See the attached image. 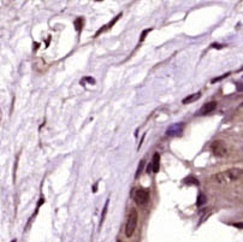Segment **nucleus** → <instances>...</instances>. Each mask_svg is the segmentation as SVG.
Instances as JSON below:
<instances>
[{"mask_svg": "<svg viewBox=\"0 0 243 242\" xmlns=\"http://www.w3.org/2000/svg\"><path fill=\"white\" fill-rule=\"evenodd\" d=\"M150 30H152V29H146V30L142 33V35H141V41H143V40H145V38H146V34H147V33H149Z\"/></svg>", "mask_w": 243, "mask_h": 242, "instance_id": "f3484780", "label": "nucleus"}, {"mask_svg": "<svg viewBox=\"0 0 243 242\" xmlns=\"http://www.w3.org/2000/svg\"><path fill=\"white\" fill-rule=\"evenodd\" d=\"M211 151H212V153L215 155V157H224L225 154H226V152H228V149H226V146L225 144L222 141V140H217V141H214V142H212V145H211Z\"/></svg>", "mask_w": 243, "mask_h": 242, "instance_id": "20e7f679", "label": "nucleus"}, {"mask_svg": "<svg viewBox=\"0 0 243 242\" xmlns=\"http://www.w3.org/2000/svg\"><path fill=\"white\" fill-rule=\"evenodd\" d=\"M241 177H243V170L238 167H234V169H229L226 171H223L212 176V180H214V182H218V183H224V182L240 180Z\"/></svg>", "mask_w": 243, "mask_h": 242, "instance_id": "f257e3e1", "label": "nucleus"}, {"mask_svg": "<svg viewBox=\"0 0 243 242\" xmlns=\"http://www.w3.org/2000/svg\"><path fill=\"white\" fill-rule=\"evenodd\" d=\"M236 228H240V229H243V223H235L234 224Z\"/></svg>", "mask_w": 243, "mask_h": 242, "instance_id": "a211bd4d", "label": "nucleus"}, {"mask_svg": "<svg viewBox=\"0 0 243 242\" xmlns=\"http://www.w3.org/2000/svg\"><path fill=\"white\" fill-rule=\"evenodd\" d=\"M133 199L139 206H145L149 200V192L147 189H136L133 193Z\"/></svg>", "mask_w": 243, "mask_h": 242, "instance_id": "7ed1b4c3", "label": "nucleus"}, {"mask_svg": "<svg viewBox=\"0 0 243 242\" xmlns=\"http://www.w3.org/2000/svg\"><path fill=\"white\" fill-rule=\"evenodd\" d=\"M183 129H184V123L181 122V123H175V124L170 125L165 133L167 136H176V135H181Z\"/></svg>", "mask_w": 243, "mask_h": 242, "instance_id": "39448f33", "label": "nucleus"}, {"mask_svg": "<svg viewBox=\"0 0 243 242\" xmlns=\"http://www.w3.org/2000/svg\"><path fill=\"white\" fill-rule=\"evenodd\" d=\"M143 165H145V160L142 159L141 161H140V165H139V167H137V171H136V175H135V177L137 178L139 176H140V174L142 172V169H143Z\"/></svg>", "mask_w": 243, "mask_h": 242, "instance_id": "f8f14e48", "label": "nucleus"}, {"mask_svg": "<svg viewBox=\"0 0 243 242\" xmlns=\"http://www.w3.org/2000/svg\"><path fill=\"white\" fill-rule=\"evenodd\" d=\"M206 201H207L206 195H203L202 193H200L199 194V196H197V200H196V206H197V207H201L202 205L206 204Z\"/></svg>", "mask_w": 243, "mask_h": 242, "instance_id": "1a4fd4ad", "label": "nucleus"}, {"mask_svg": "<svg viewBox=\"0 0 243 242\" xmlns=\"http://www.w3.org/2000/svg\"><path fill=\"white\" fill-rule=\"evenodd\" d=\"M230 75V72H226V74H224L223 76H220V77H217V78H213L212 80V83H214V82H218V81H220V80H223V78H225V77H228Z\"/></svg>", "mask_w": 243, "mask_h": 242, "instance_id": "4468645a", "label": "nucleus"}, {"mask_svg": "<svg viewBox=\"0 0 243 242\" xmlns=\"http://www.w3.org/2000/svg\"><path fill=\"white\" fill-rule=\"evenodd\" d=\"M137 219H139V214L135 208H131L126 219V224H125V235L126 237H131L135 233L136 225H137Z\"/></svg>", "mask_w": 243, "mask_h": 242, "instance_id": "f03ea898", "label": "nucleus"}, {"mask_svg": "<svg viewBox=\"0 0 243 242\" xmlns=\"http://www.w3.org/2000/svg\"><path fill=\"white\" fill-rule=\"evenodd\" d=\"M217 108V102L215 101H209V102H207V104H205L200 110H199V112H197V114H200V116H203V114H207V113H211V112H213L214 110Z\"/></svg>", "mask_w": 243, "mask_h": 242, "instance_id": "423d86ee", "label": "nucleus"}, {"mask_svg": "<svg viewBox=\"0 0 243 242\" xmlns=\"http://www.w3.org/2000/svg\"><path fill=\"white\" fill-rule=\"evenodd\" d=\"M108 201H110V199L105 202V206H103V208H102V213H101V222H100V224H102V222H103V219H105V217H106V213H107V207H108Z\"/></svg>", "mask_w": 243, "mask_h": 242, "instance_id": "9b49d317", "label": "nucleus"}, {"mask_svg": "<svg viewBox=\"0 0 243 242\" xmlns=\"http://www.w3.org/2000/svg\"><path fill=\"white\" fill-rule=\"evenodd\" d=\"M201 98V93L200 92H197V93H194V94H190L189 97L184 98L183 100H182V104H190V102H194V101H196L197 99H200Z\"/></svg>", "mask_w": 243, "mask_h": 242, "instance_id": "6e6552de", "label": "nucleus"}, {"mask_svg": "<svg viewBox=\"0 0 243 242\" xmlns=\"http://www.w3.org/2000/svg\"><path fill=\"white\" fill-rule=\"evenodd\" d=\"M11 242H17V241H16V240H13V241H11Z\"/></svg>", "mask_w": 243, "mask_h": 242, "instance_id": "6ab92c4d", "label": "nucleus"}, {"mask_svg": "<svg viewBox=\"0 0 243 242\" xmlns=\"http://www.w3.org/2000/svg\"><path fill=\"white\" fill-rule=\"evenodd\" d=\"M236 89H237L238 92H243V83L237 82V83H236Z\"/></svg>", "mask_w": 243, "mask_h": 242, "instance_id": "dca6fc26", "label": "nucleus"}, {"mask_svg": "<svg viewBox=\"0 0 243 242\" xmlns=\"http://www.w3.org/2000/svg\"><path fill=\"white\" fill-rule=\"evenodd\" d=\"M80 23L82 24V19L81 18H77L75 21V25H76V30H81L82 29V25H80Z\"/></svg>", "mask_w": 243, "mask_h": 242, "instance_id": "ddd939ff", "label": "nucleus"}, {"mask_svg": "<svg viewBox=\"0 0 243 242\" xmlns=\"http://www.w3.org/2000/svg\"><path fill=\"white\" fill-rule=\"evenodd\" d=\"M211 47H212V48L220 49V48H223V47H224V45H220V44H212V45H211Z\"/></svg>", "mask_w": 243, "mask_h": 242, "instance_id": "2eb2a0df", "label": "nucleus"}, {"mask_svg": "<svg viewBox=\"0 0 243 242\" xmlns=\"http://www.w3.org/2000/svg\"><path fill=\"white\" fill-rule=\"evenodd\" d=\"M184 183L186 184H194V186H199V181L197 178H195L193 176H189L187 178H184Z\"/></svg>", "mask_w": 243, "mask_h": 242, "instance_id": "9d476101", "label": "nucleus"}, {"mask_svg": "<svg viewBox=\"0 0 243 242\" xmlns=\"http://www.w3.org/2000/svg\"><path fill=\"white\" fill-rule=\"evenodd\" d=\"M152 169H153V172H158L159 171V167H160V154L159 153H154L153 154V158H152Z\"/></svg>", "mask_w": 243, "mask_h": 242, "instance_id": "0eeeda50", "label": "nucleus"}]
</instances>
